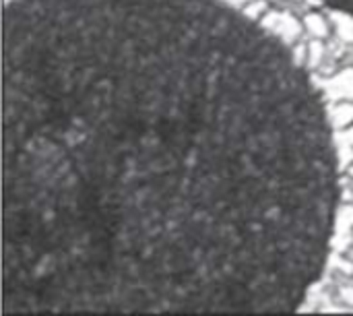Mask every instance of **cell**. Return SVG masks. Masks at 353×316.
I'll return each mask as SVG.
<instances>
[{"label": "cell", "mask_w": 353, "mask_h": 316, "mask_svg": "<svg viewBox=\"0 0 353 316\" xmlns=\"http://www.w3.org/2000/svg\"><path fill=\"white\" fill-rule=\"evenodd\" d=\"M263 21H265L263 25H267V27H269L271 31H275L279 37H285V41H288L290 37H298V35H300V23L294 21L292 17L283 14V12H269Z\"/></svg>", "instance_id": "2"}, {"label": "cell", "mask_w": 353, "mask_h": 316, "mask_svg": "<svg viewBox=\"0 0 353 316\" xmlns=\"http://www.w3.org/2000/svg\"><path fill=\"white\" fill-rule=\"evenodd\" d=\"M304 23H306L308 31H310L314 37H327V35H329V25H327V21H325L321 14L310 12V14L304 19Z\"/></svg>", "instance_id": "3"}, {"label": "cell", "mask_w": 353, "mask_h": 316, "mask_svg": "<svg viewBox=\"0 0 353 316\" xmlns=\"http://www.w3.org/2000/svg\"><path fill=\"white\" fill-rule=\"evenodd\" d=\"M339 296H341L343 302H347V304L353 306V288H341L339 290Z\"/></svg>", "instance_id": "7"}, {"label": "cell", "mask_w": 353, "mask_h": 316, "mask_svg": "<svg viewBox=\"0 0 353 316\" xmlns=\"http://www.w3.org/2000/svg\"><path fill=\"white\" fill-rule=\"evenodd\" d=\"M323 2H327L329 6H333L339 12H345V14L353 17V0H323Z\"/></svg>", "instance_id": "5"}, {"label": "cell", "mask_w": 353, "mask_h": 316, "mask_svg": "<svg viewBox=\"0 0 353 316\" xmlns=\"http://www.w3.org/2000/svg\"><path fill=\"white\" fill-rule=\"evenodd\" d=\"M353 122V106L352 103H343V106H337L335 112H333V126L335 128H343L347 124Z\"/></svg>", "instance_id": "4"}, {"label": "cell", "mask_w": 353, "mask_h": 316, "mask_svg": "<svg viewBox=\"0 0 353 316\" xmlns=\"http://www.w3.org/2000/svg\"><path fill=\"white\" fill-rule=\"evenodd\" d=\"M2 315H292L339 207L333 120L223 0H10Z\"/></svg>", "instance_id": "1"}, {"label": "cell", "mask_w": 353, "mask_h": 316, "mask_svg": "<svg viewBox=\"0 0 353 316\" xmlns=\"http://www.w3.org/2000/svg\"><path fill=\"white\" fill-rule=\"evenodd\" d=\"M308 58H310L312 64H319V62H321V58H323V43H321V41H312V43H310V54H308Z\"/></svg>", "instance_id": "6"}]
</instances>
